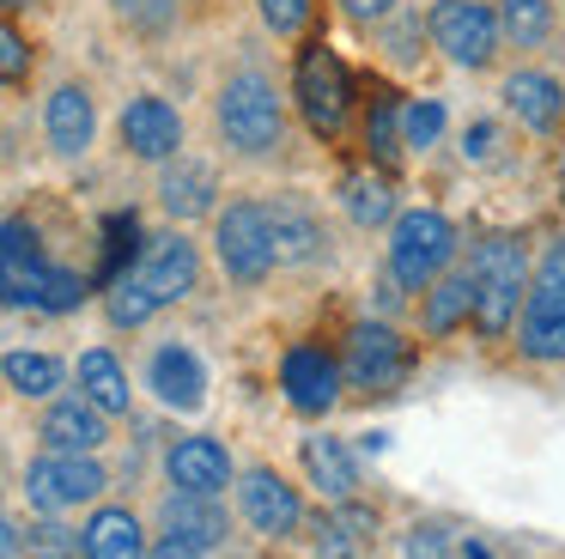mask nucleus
I'll use <instances>...</instances> for the list:
<instances>
[{
  "label": "nucleus",
  "instance_id": "423d86ee",
  "mask_svg": "<svg viewBox=\"0 0 565 559\" xmlns=\"http://www.w3.org/2000/svg\"><path fill=\"white\" fill-rule=\"evenodd\" d=\"M292 104L305 116V128L317 140H341L347 134V116H353V80H347L341 55L329 43H305L292 61Z\"/></svg>",
  "mask_w": 565,
  "mask_h": 559
},
{
  "label": "nucleus",
  "instance_id": "7ed1b4c3",
  "mask_svg": "<svg viewBox=\"0 0 565 559\" xmlns=\"http://www.w3.org/2000/svg\"><path fill=\"white\" fill-rule=\"evenodd\" d=\"M468 286H475V328L487 340H504L516 328V310H523L529 292V250L511 231H487V238L468 250Z\"/></svg>",
  "mask_w": 565,
  "mask_h": 559
},
{
  "label": "nucleus",
  "instance_id": "f257e3e1",
  "mask_svg": "<svg viewBox=\"0 0 565 559\" xmlns=\"http://www.w3.org/2000/svg\"><path fill=\"white\" fill-rule=\"evenodd\" d=\"M0 304L7 310H43V316L86 304V280L43 255V238L25 213L0 219Z\"/></svg>",
  "mask_w": 565,
  "mask_h": 559
},
{
  "label": "nucleus",
  "instance_id": "e433bc0d",
  "mask_svg": "<svg viewBox=\"0 0 565 559\" xmlns=\"http://www.w3.org/2000/svg\"><path fill=\"white\" fill-rule=\"evenodd\" d=\"M110 7L122 24H135V31H147V36L171 31V19H177V0H110Z\"/></svg>",
  "mask_w": 565,
  "mask_h": 559
},
{
  "label": "nucleus",
  "instance_id": "4be33fe9",
  "mask_svg": "<svg viewBox=\"0 0 565 559\" xmlns=\"http://www.w3.org/2000/svg\"><path fill=\"white\" fill-rule=\"evenodd\" d=\"M213 201H220V170L213 165L177 152L171 165L159 170V207L177 219V225H183V219H207Z\"/></svg>",
  "mask_w": 565,
  "mask_h": 559
},
{
  "label": "nucleus",
  "instance_id": "f704fd0d",
  "mask_svg": "<svg viewBox=\"0 0 565 559\" xmlns=\"http://www.w3.org/2000/svg\"><path fill=\"white\" fill-rule=\"evenodd\" d=\"M305 529H310L317 559H359V541L347 535V523L334 517V510H322V517H310V510H305Z\"/></svg>",
  "mask_w": 565,
  "mask_h": 559
},
{
  "label": "nucleus",
  "instance_id": "c03bdc74",
  "mask_svg": "<svg viewBox=\"0 0 565 559\" xmlns=\"http://www.w3.org/2000/svg\"><path fill=\"white\" fill-rule=\"evenodd\" d=\"M38 7V0H0V12H7V19H13V12H31Z\"/></svg>",
  "mask_w": 565,
  "mask_h": 559
},
{
  "label": "nucleus",
  "instance_id": "6ab92c4d",
  "mask_svg": "<svg viewBox=\"0 0 565 559\" xmlns=\"http://www.w3.org/2000/svg\"><path fill=\"white\" fill-rule=\"evenodd\" d=\"M147 389L159 395V408L195 413L201 401H207V365L195 359V347H183V340H164V347L147 352Z\"/></svg>",
  "mask_w": 565,
  "mask_h": 559
},
{
  "label": "nucleus",
  "instance_id": "393cba45",
  "mask_svg": "<svg viewBox=\"0 0 565 559\" xmlns=\"http://www.w3.org/2000/svg\"><path fill=\"white\" fill-rule=\"evenodd\" d=\"M468 316H475V286H468L462 267H444V274L419 292V328H426L431 340H450L456 328H468Z\"/></svg>",
  "mask_w": 565,
  "mask_h": 559
},
{
  "label": "nucleus",
  "instance_id": "473e14b6",
  "mask_svg": "<svg viewBox=\"0 0 565 559\" xmlns=\"http://www.w3.org/2000/svg\"><path fill=\"white\" fill-rule=\"evenodd\" d=\"M31 67H38V49H31V36L19 31L7 12H0V85H25Z\"/></svg>",
  "mask_w": 565,
  "mask_h": 559
},
{
  "label": "nucleus",
  "instance_id": "9b49d317",
  "mask_svg": "<svg viewBox=\"0 0 565 559\" xmlns=\"http://www.w3.org/2000/svg\"><path fill=\"white\" fill-rule=\"evenodd\" d=\"M237 517L249 523L256 535H268V541H286V535L305 529V498H298V486L286 481L280 468H244L237 474Z\"/></svg>",
  "mask_w": 565,
  "mask_h": 559
},
{
  "label": "nucleus",
  "instance_id": "72a5a7b5",
  "mask_svg": "<svg viewBox=\"0 0 565 559\" xmlns=\"http://www.w3.org/2000/svg\"><path fill=\"white\" fill-rule=\"evenodd\" d=\"M31 559H79V529H67L62 517H43L38 529H25Z\"/></svg>",
  "mask_w": 565,
  "mask_h": 559
},
{
  "label": "nucleus",
  "instance_id": "dca6fc26",
  "mask_svg": "<svg viewBox=\"0 0 565 559\" xmlns=\"http://www.w3.org/2000/svg\"><path fill=\"white\" fill-rule=\"evenodd\" d=\"M164 481H171L177 493L220 498L225 486L237 481V462H232V450H225L220 437L189 432V437H171V450H164Z\"/></svg>",
  "mask_w": 565,
  "mask_h": 559
},
{
  "label": "nucleus",
  "instance_id": "4c0bfd02",
  "mask_svg": "<svg viewBox=\"0 0 565 559\" xmlns=\"http://www.w3.org/2000/svg\"><path fill=\"white\" fill-rule=\"evenodd\" d=\"M402 559H456V541L444 523H414L402 535Z\"/></svg>",
  "mask_w": 565,
  "mask_h": 559
},
{
  "label": "nucleus",
  "instance_id": "cd10ccee",
  "mask_svg": "<svg viewBox=\"0 0 565 559\" xmlns=\"http://www.w3.org/2000/svg\"><path fill=\"white\" fill-rule=\"evenodd\" d=\"M0 383L13 389V395H25V401H50V395H62L67 365L55 359V352L19 347V352H7V359H0Z\"/></svg>",
  "mask_w": 565,
  "mask_h": 559
},
{
  "label": "nucleus",
  "instance_id": "2f4dec72",
  "mask_svg": "<svg viewBox=\"0 0 565 559\" xmlns=\"http://www.w3.org/2000/svg\"><path fill=\"white\" fill-rule=\"evenodd\" d=\"M104 316H110V328H147L152 316H159V304L140 292L135 274H116L110 292H104Z\"/></svg>",
  "mask_w": 565,
  "mask_h": 559
},
{
  "label": "nucleus",
  "instance_id": "a19ab883",
  "mask_svg": "<svg viewBox=\"0 0 565 559\" xmlns=\"http://www.w3.org/2000/svg\"><path fill=\"white\" fill-rule=\"evenodd\" d=\"M147 559H207L201 547H189V541H177V535H159V541L147 547Z\"/></svg>",
  "mask_w": 565,
  "mask_h": 559
},
{
  "label": "nucleus",
  "instance_id": "9d476101",
  "mask_svg": "<svg viewBox=\"0 0 565 559\" xmlns=\"http://www.w3.org/2000/svg\"><path fill=\"white\" fill-rule=\"evenodd\" d=\"M116 134H122V152L140 158V165H171L183 152V109L159 92H135L116 116Z\"/></svg>",
  "mask_w": 565,
  "mask_h": 559
},
{
  "label": "nucleus",
  "instance_id": "c85d7f7f",
  "mask_svg": "<svg viewBox=\"0 0 565 559\" xmlns=\"http://www.w3.org/2000/svg\"><path fill=\"white\" fill-rule=\"evenodd\" d=\"M492 19H499V43L541 49L559 24V0H492Z\"/></svg>",
  "mask_w": 565,
  "mask_h": 559
},
{
  "label": "nucleus",
  "instance_id": "79ce46f5",
  "mask_svg": "<svg viewBox=\"0 0 565 559\" xmlns=\"http://www.w3.org/2000/svg\"><path fill=\"white\" fill-rule=\"evenodd\" d=\"M0 559H25V529L0 510Z\"/></svg>",
  "mask_w": 565,
  "mask_h": 559
},
{
  "label": "nucleus",
  "instance_id": "c9c22d12",
  "mask_svg": "<svg viewBox=\"0 0 565 559\" xmlns=\"http://www.w3.org/2000/svg\"><path fill=\"white\" fill-rule=\"evenodd\" d=\"M262 24H268L274 36H298L310 31V19H317V0H256Z\"/></svg>",
  "mask_w": 565,
  "mask_h": 559
},
{
  "label": "nucleus",
  "instance_id": "f03ea898",
  "mask_svg": "<svg viewBox=\"0 0 565 559\" xmlns=\"http://www.w3.org/2000/svg\"><path fill=\"white\" fill-rule=\"evenodd\" d=\"M213 128L225 152L237 158H274L286 140V97L262 67H232L213 92Z\"/></svg>",
  "mask_w": 565,
  "mask_h": 559
},
{
  "label": "nucleus",
  "instance_id": "a18cd8bd",
  "mask_svg": "<svg viewBox=\"0 0 565 559\" xmlns=\"http://www.w3.org/2000/svg\"><path fill=\"white\" fill-rule=\"evenodd\" d=\"M462 559H492V553H487L480 541H468V547H462Z\"/></svg>",
  "mask_w": 565,
  "mask_h": 559
},
{
  "label": "nucleus",
  "instance_id": "0eeeda50",
  "mask_svg": "<svg viewBox=\"0 0 565 559\" xmlns=\"http://www.w3.org/2000/svg\"><path fill=\"white\" fill-rule=\"evenodd\" d=\"M426 36L450 67L487 73L499 61V19H492V0H431L426 12Z\"/></svg>",
  "mask_w": 565,
  "mask_h": 559
},
{
  "label": "nucleus",
  "instance_id": "aec40b11",
  "mask_svg": "<svg viewBox=\"0 0 565 559\" xmlns=\"http://www.w3.org/2000/svg\"><path fill=\"white\" fill-rule=\"evenodd\" d=\"M38 437H43V450H62V456H98L104 437H110V420L86 395H50Z\"/></svg>",
  "mask_w": 565,
  "mask_h": 559
},
{
  "label": "nucleus",
  "instance_id": "6e6552de",
  "mask_svg": "<svg viewBox=\"0 0 565 559\" xmlns=\"http://www.w3.org/2000/svg\"><path fill=\"white\" fill-rule=\"evenodd\" d=\"M213 255H220L232 286H262L274 274V238L268 219H262V201H225L213 213Z\"/></svg>",
  "mask_w": 565,
  "mask_h": 559
},
{
  "label": "nucleus",
  "instance_id": "c756f323",
  "mask_svg": "<svg viewBox=\"0 0 565 559\" xmlns=\"http://www.w3.org/2000/svg\"><path fill=\"white\" fill-rule=\"evenodd\" d=\"M365 152L377 170L402 165V97L395 92H371L365 104Z\"/></svg>",
  "mask_w": 565,
  "mask_h": 559
},
{
  "label": "nucleus",
  "instance_id": "b1692460",
  "mask_svg": "<svg viewBox=\"0 0 565 559\" xmlns=\"http://www.w3.org/2000/svg\"><path fill=\"white\" fill-rule=\"evenodd\" d=\"M74 383H79V395H86L104 420H116V413L135 408L128 371H122V359H116L110 347H86V352H79V359H74Z\"/></svg>",
  "mask_w": 565,
  "mask_h": 559
},
{
  "label": "nucleus",
  "instance_id": "ea45409f",
  "mask_svg": "<svg viewBox=\"0 0 565 559\" xmlns=\"http://www.w3.org/2000/svg\"><path fill=\"white\" fill-rule=\"evenodd\" d=\"M395 7H402V0H341V12L353 24H383V19H395Z\"/></svg>",
  "mask_w": 565,
  "mask_h": 559
},
{
  "label": "nucleus",
  "instance_id": "20e7f679",
  "mask_svg": "<svg viewBox=\"0 0 565 559\" xmlns=\"http://www.w3.org/2000/svg\"><path fill=\"white\" fill-rule=\"evenodd\" d=\"M516 352L529 365H565V238L529 262V292L516 310Z\"/></svg>",
  "mask_w": 565,
  "mask_h": 559
},
{
  "label": "nucleus",
  "instance_id": "37998d69",
  "mask_svg": "<svg viewBox=\"0 0 565 559\" xmlns=\"http://www.w3.org/2000/svg\"><path fill=\"white\" fill-rule=\"evenodd\" d=\"M553 201H559V213H565V152H559V170H553Z\"/></svg>",
  "mask_w": 565,
  "mask_h": 559
},
{
  "label": "nucleus",
  "instance_id": "7c9ffc66",
  "mask_svg": "<svg viewBox=\"0 0 565 559\" xmlns=\"http://www.w3.org/2000/svg\"><path fill=\"white\" fill-rule=\"evenodd\" d=\"M450 122L444 97H402V152H431Z\"/></svg>",
  "mask_w": 565,
  "mask_h": 559
},
{
  "label": "nucleus",
  "instance_id": "a878e982",
  "mask_svg": "<svg viewBox=\"0 0 565 559\" xmlns=\"http://www.w3.org/2000/svg\"><path fill=\"white\" fill-rule=\"evenodd\" d=\"M341 207H347V219H353L359 231H377V225H390L402 207H395V182H390V170H347L341 177Z\"/></svg>",
  "mask_w": 565,
  "mask_h": 559
},
{
  "label": "nucleus",
  "instance_id": "58836bf2",
  "mask_svg": "<svg viewBox=\"0 0 565 559\" xmlns=\"http://www.w3.org/2000/svg\"><path fill=\"white\" fill-rule=\"evenodd\" d=\"M462 158L468 165H492V158H499V122H468L462 128Z\"/></svg>",
  "mask_w": 565,
  "mask_h": 559
},
{
  "label": "nucleus",
  "instance_id": "412c9836",
  "mask_svg": "<svg viewBox=\"0 0 565 559\" xmlns=\"http://www.w3.org/2000/svg\"><path fill=\"white\" fill-rule=\"evenodd\" d=\"M159 529L177 535V541H189V547H201V553H213V547H225V535H232V517H225L220 498L177 493V486H171L164 505H159Z\"/></svg>",
  "mask_w": 565,
  "mask_h": 559
},
{
  "label": "nucleus",
  "instance_id": "39448f33",
  "mask_svg": "<svg viewBox=\"0 0 565 559\" xmlns=\"http://www.w3.org/2000/svg\"><path fill=\"white\" fill-rule=\"evenodd\" d=\"M456 225L438 207H402L390 219V280L407 292H426L444 267H456Z\"/></svg>",
  "mask_w": 565,
  "mask_h": 559
},
{
  "label": "nucleus",
  "instance_id": "f8f14e48",
  "mask_svg": "<svg viewBox=\"0 0 565 559\" xmlns=\"http://www.w3.org/2000/svg\"><path fill=\"white\" fill-rule=\"evenodd\" d=\"M128 274H135L140 292L164 310V304L189 298V292L201 286V250H195V238H183V231H159V238L140 243V262L128 267Z\"/></svg>",
  "mask_w": 565,
  "mask_h": 559
},
{
  "label": "nucleus",
  "instance_id": "f3484780",
  "mask_svg": "<svg viewBox=\"0 0 565 559\" xmlns=\"http://www.w3.org/2000/svg\"><path fill=\"white\" fill-rule=\"evenodd\" d=\"M280 389L286 401H292L298 413H329L334 401H341V359L334 352H322L317 340H298V347H286L280 359Z\"/></svg>",
  "mask_w": 565,
  "mask_h": 559
},
{
  "label": "nucleus",
  "instance_id": "5701e85b",
  "mask_svg": "<svg viewBox=\"0 0 565 559\" xmlns=\"http://www.w3.org/2000/svg\"><path fill=\"white\" fill-rule=\"evenodd\" d=\"M79 559H147V529L128 505H92L79 529Z\"/></svg>",
  "mask_w": 565,
  "mask_h": 559
},
{
  "label": "nucleus",
  "instance_id": "ddd939ff",
  "mask_svg": "<svg viewBox=\"0 0 565 559\" xmlns=\"http://www.w3.org/2000/svg\"><path fill=\"white\" fill-rule=\"evenodd\" d=\"M407 340L395 335L390 323H353L347 335V359H341V383L371 389V395H390L395 383L407 377Z\"/></svg>",
  "mask_w": 565,
  "mask_h": 559
},
{
  "label": "nucleus",
  "instance_id": "2eb2a0df",
  "mask_svg": "<svg viewBox=\"0 0 565 559\" xmlns=\"http://www.w3.org/2000/svg\"><path fill=\"white\" fill-rule=\"evenodd\" d=\"M43 140H50L55 158H86L92 140H98V97L79 80H62L50 97H43Z\"/></svg>",
  "mask_w": 565,
  "mask_h": 559
},
{
  "label": "nucleus",
  "instance_id": "a211bd4d",
  "mask_svg": "<svg viewBox=\"0 0 565 559\" xmlns=\"http://www.w3.org/2000/svg\"><path fill=\"white\" fill-rule=\"evenodd\" d=\"M499 97H504V109H511V116L523 122L529 134H541V140L565 134V85L553 80L547 67H516V73H504Z\"/></svg>",
  "mask_w": 565,
  "mask_h": 559
},
{
  "label": "nucleus",
  "instance_id": "1a4fd4ad",
  "mask_svg": "<svg viewBox=\"0 0 565 559\" xmlns=\"http://www.w3.org/2000/svg\"><path fill=\"white\" fill-rule=\"evenodd\" d=\"M104 486H110V474H104L98 456L43 450V456L25 468V498H31V510H43V517H67V510H79V505H98Z\"/></svg>",
  "mask_w": 565,
  "mask_h": 559
},
{
  "label": "nucleus",
  "instance_id": "4468645a",
  "mask_svg": "<svg viewBox=\"0 0 565 559\" xmlns=\"http://www.w3.org/2000/svg\"><path fill=\"white\" fill-rule=\"evenodd\" d=\"M262 219H268V238H274V267H310L322 262L329 238H322V219L305 194H268L262 201Z\"/></svg>",
  "mask_w": 565,
  "mask_h": 559
},
{
  "label": "nucleus",
  "instance_id": "bb28decb",
  "mask_svg": "<svg viewBox=\"0 0 565 559\" xmlns=\"http://www.w3.org/2000/svg\"><path fill=\"white\" fill-rule=\"evenodd\" d=\"M298 456H305V474H310V486H317L322 498H334V505H341V498H353L359 493V462H353V450L341 444V437H305V450H298Z\"/></svg>",
  "mask_w": 565,
  "mask_h": 559
}]
</instances>
